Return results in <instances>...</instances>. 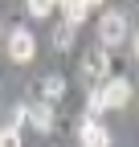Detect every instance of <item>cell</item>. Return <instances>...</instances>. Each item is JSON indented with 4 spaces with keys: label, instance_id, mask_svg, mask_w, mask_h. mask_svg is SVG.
I'll list each match as a JSON object with an SVG mask.
<instances>
[{
    "label": "cell",
    "instance_id": "1",
    "mask_svg": "<svg viewBox=\"0 0 139 147\" xmlns=\"http://www.w3.org/2000/svg\"><path fill=\"white\" fill-rule=\"evenodd\" d=\"M131 37V29H127V12H119V8H107L98 16V45L111 53V45H123Z\"/></svg>",
    "mask_w": 139,
    "mask_h": 147
},
{
    "label": "cell",
    "instance_id": "2",
    "mask_svg": "<svg viewBox=\"0 0 139 147\" xmlns=\"http://www.w3.org/2000/svg\"><path fill=\"white\" fill-rule=\"evenodd\" d=\"M82 78L90 82V86H98V82L111 78V53L102 49V45H94V49L82 53Z\"/></svg>",
    "mask_w": 139,
    "mask_h": 147
},
{
    "label": "cell",
    "instance_id": "3",
    "mask_svg": "<svg viewBox=\"0 0 139 147\" xmlns=\"http://www.w3.org/2000/svg\"><path fill=\"white\" fill-rule=\"evenodd\" d=\"M8 57L12 61H33L37 57V37L29 25H12L8 29Z\"/></svg>",
    "mask_w": 139,
    "mask_h": 147
},
{
    "label": "cell",
    "instance_id": "4",
    "mask_svg": "<svg viewBox=\"0 0 139 147\" xmlns=\"http://www.w3.org/2000/svg\"><path fill=\"white\" fill-rule=\"evenodd\" d=\"M98 94H102V106H107V110H123L131 102V82L127 78H107L98 86Z\"/></svg>",
    "mask_w": 139,
    "mask_h": 147
},
{
    "label": "cell",
    "instance_id": "5",
    "mask_svg": "<svg viewBox=\"0 0 139 147\" xmlns=\"http://www.w3.org/2000/svg\"><path fill=\"white\" fill-rule=\"evenodd\" d=\"M78 147H111V131L98 119H78Z\"/></svg>",
    "mask_w": 139,
    "mask_h": 147
},
{
    "label": "cell",
    "instance_id": "6",
    "mask_svg": "<svg viewBox=\"0 0 139 147\" xmlns=\"http://www.w3.org/2000/svg\"><path fill=\"white\" fill-rule=\"evenodd\" d=\"M25 123L33 127V131L49 135V131H53V123H57V115H53V106H49V102H33V106H25Z\"/></svg>",
    "mask_w": 139,
    "mask_h": 147
},
{
    "label": "cell",
    "instance_id": "7",
    "mask_svg": "<svg viewBox=\"0 0 139 147\" xmlns=\"http://www.w3.org/2000/svg\"><path fill=\"white\" fill-rule=\"evenodd\" d=\"M90 12H94L90 0H65V4H61V16H65V25H70V29H78Z\"/></svg>",
    "mask_w": 139,
    "mask_h": 147
},
{
    "label": "cell",
    "instance_id": "8",
    "mask_svg": "<svg viewBox=\"0 0 139 147\" xmlns=\"http://www.w3.org/2000/svg\"><path fill=\"white\" fill-rule=\"evenodd\" d=\"M61 94H65V78H61V74H45V78H41V102L53 106Z\"/></svg>",
    "mask_w": 139,
    "mask_h": 147
},
{
    "label": "cell",
    "instance_id": "9",
    "mask_svg": "<svg viewBox=\"0 0 139 147\" xmlns=\"http://www.w3.org/2000/svg\"><path fill=\"white\" fill-rule=\"evenodd\" d=\"M74 33H78V29H70V25L61 21V25L53 29V49H61V53H65L70 45H74Z\"/></svg>",
    "mask_w": 139,
    "mask_h": 147
},
{
    "label": "cell",
    "instance_id": "10",
    "mask_svg": "<svg viewBox=\"0 0 139 147\" xmlns=\"http://www.w3.org/2000/svg\"><path fill=\"white\" fill-rule=\"evenodd\" d=\"M102 110H107V106H102V94H98V86H94L90 94H86V119H98Z\"/></svg>",
    "mask_w": 139,
    "mask_h": 147
},
{
    "label": "cell",
    "instance_id": "11",
    "mask_svg": "<svg viewBox=\"0 0 139 147\" xmlns=\"http://www.w3.org/2000/svg\"><path fill=\"white\" fill-rule=\"evenodd\" d=\"M0 147H25L21 131H12V127H0Z\"/></svg>",
    "mask_w": 139,
    "mask_h": 147
},
{
    "label": "cell",
    "instance_id": "12",
    "mask_svg": "<svg viewBox=\"0 0 139 147\" xmlns=\"http://www.w3.org/2000/svg\"><path fill=\"white\" fill-rule=\"evenodd\" d=\"M29 16H37V21H41V16H49V12H53V4H49V0H29Z\"/></svg>",
    "mask_w": 139,
    "mask_h": 147
},
{
    "label": "cell",
    "instance_id": "13",
    "mask_svg": "<svg viewBox=\"0 0 139 147\" xmlns=\"http://www.w3.org/2000/svg\"><path fill=\"white\" fill-rule=\"evenodd\" d=\"M21 123H25V106L16 102V106L8 110V123H4V127H12V131H21Z\"/></svg>",
    "mask_w": 139,
    "mask_h": 147
},
{
    "label": "cell",
    "instance_id": "14",
    "mask_svg": "<svg viewBox=\"0 0 139 147\" xmlns=\"http://www.w3.org/2000/svg\"><path fill=\"white\" fill-rule=\"evenodd\" d=\"M131 53H135V57H139V29L131 33Z\"/></svg>",
    "mask_w": 139,
    "mask_h": 147
}]
</instances>
